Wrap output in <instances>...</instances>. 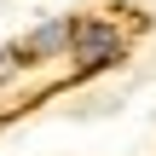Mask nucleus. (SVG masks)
I'll use <instances>...</instances> for the list:
<instances>
[{"instance_id": "f03ea898", "label": "nucleus", "mask_w": 156, "mask_h": 156, "mask_svg": "<svg viewBox=\"0 0 156 156\" xmlns=\"http://www.w3.org/2000/svg\"><path fill=\"white\" fill-rule=\"evenodd\" d=\"M69 35H75V17H52V23H41V29H29V35L17 41V58H23V64L58 58V52H69Z\"/></svg>"}, {"instance_id": "f257e3e1", "label": "nucleus", "mask_w": 156, "mask_h": 156, "mask_svg": "<svg viewBox=\"0 0 156 156\" xmlns=\"http://www.w3.org/2000/svg\"><path fill=\"white\" fill-rule=\"evenodd\" d=\"M69 52H75V64H81V69H104V64H116V58H122V35H116L110 23H81V17H75Z\"/></svg>"}, {"instance_id": "7ed1b4c3", "label": "nucleus", "mask_w": 156, "mask_h": 156, "mask_svg": "<svg viewBox=\"0 0 156 156\" xmlns=\"http://www.w3.org/2000/svg\"><path fill=\"white\" fill-rule=\"evenodd\" d=\"M23 69V58H17V46H0V81H12Z\"/></svg>"}]
</instances>
